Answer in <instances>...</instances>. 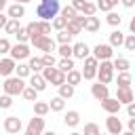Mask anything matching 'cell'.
<instances>
[{
    "instance_id": "6da1fadb",
    "label": "cell",
    "mask_w": 135,
    "mask_h": 135,
    "mask_svg": "<svg viewBox=\"0 0 135 135\" xmlns=\"http://www.w3.org/2000/svg\"><path fill=\"white\" fill-rule=\"evenodd\" d=\"M59 0H38V6H36V17L42 19V21H51L53 17L59 15Z\"/></svg>"
},
{
    "instance_id": "7a4b0ae2",
    "label": "cell",
    "mask_w": 135,
    "mask_h": 135,
    "mask_svg": "<svg viewBox=\"0 0 135 135\" xmlns=\"http://www.w3.org/2000/svg\"><path fill=\"white\" fill-rule=\"evenodd\" d=\"M25 89V80L23 78H19V76H6L4 78V82H2V91L6 93V95H11V97H17V95H21V91Z\"/></svg>"
},
{
    "instance_id": "3957f363",
    "label": "cell",
    "mask_w": 135,
    "mask_h": 135,
    "mask_svg": "<svg viewBox=\"0 0 135 135\" xmlns=\"http://www.w3.org/2000/svg\"><path fill=\"white\" fill-rule=\"evenodd\" d=\"M95 78H97V82H101V84H110V82L114 80V65H112V61H110V59L99 61Z\"/></svg>"
},
{
    "instance_id": "277c9868",
    "label": "cell",
    "mask_w": 135,
    "mask_h": 135,
    "mask_svg": "<svg viewBox=\"0 0 135 135\" xmlns=\"http://www.w3.org/2000/svg\"><path fill=\"white\" fill-rule=\"evenodd\" d=\"M42 78L46 80V84H53V86H59V84H63L65 82V74L61 72V70H57V68H42Z\"/></svg>"
},
{
    "instance_id": "5b68a950",
    "label": "cell",
    "mask_w": 135,
    "mask_h": 135,
    "mask_svg": "<svg viewBox=\"0 0 135 135\" xmlns=\"http://www.w3.org/2000/svg\"><path fill=\"white\" fill-rule=\"evenodd\" d=\"M30 55H32V51H30V44H27V42L11 44V51H8V57H11V59H15V61H25Z\"/></svg>"
},
{
    "instance_id": "8992f818",
    "label": "cell",
    "mask_w": 135,
    "mask_h": 135,
    "mask_svg": "<svg viewBox=\"0 0 135 135\" xmlns=\"http://www.w3.org/2000/svg\"><path fill=\"white\" fill-rule=\"evenodd\" d=\"M70 6H72L76 13L84 15V17H89V15H95V13H97L95 2H91V0H72V2H70Z\"/></svg>"
},
{
    "instance_id": "52a82bcc",
    "label": "cell",
    "mask_w": 135,
    "mask_h": 135,
    "mask_svg": "<svg viewBox=\"0 0 135 135\" xmlns=\"http://www.w3.org/2000/svg\"><path fill=\"white\" fill-rule=\"evenodd\" d=\"M82 61H84V68L80 70V74H82V80H95V74H97V65H99V61H97L93 55L84 57Z\"/></svg>"
},
{
    "instance_id": "ba28073f",
    "label": "cell",
    "mask_w": 135,
    "mask_h": 135,
    "mask_svg": "<svg viewBox=\"0 0 135 135\" xmlns=\"http://www.w3.org/2000/svg\"><path fill=\"white\" fill-rule=\"evenodd\" d=\"M91 55H93L97 61H103V59H112V55H114V49H112L108 42H99V44H95V46H93Z\"/></svg>"
},
{
    "instance_id": "9c48e42d",
    "label": "cell",
    "mask_w": 135,
    "mask_h": 135,
    "mask_svg": "<svg viewBox=\"0 0 135 135\" xmlns=\"http://www.w3.org/2000/svg\"><path fill=\"white\" fill-rule=\"evenodd\" d=\"M30 42H32V46L38 49V51H44V53H53V51H55V40H53L51 36H38V38L30 40Z\"/></svg>"
},
{
    "instance_id": "30bf717a",
    "label": "cell",
    "mask_w": 135,
    "mask_h": 135,
    "mask_svg": "<svg viewBox=\"0 0 135 135\" xmlns=\"http://www.w3.org/2000/svg\"><path fill=\"white\" fill-rule=\"evenodd\" d=\"M2 129H4L6 133H11V135H17V133L23 129V122H21V118H17V116H6V118L2 120Z\"/></svg>"
},
{
    "instance_id": "8fae6325",
    "label": "cell",
    "mask_w": 135,
    "mask_h": 135,
    "mask_svg": "<svg viewBox=\"0 0 135 135\" xmlns=\"http://www.w3.org/2000/svg\"><path fill=\"white\" fill-rule=\"evenodd\" d=\"M42 131H44V116H34V118H30L23 135H40Z\"/></svg>"
},
{
    "instance_id": "7c38bea8",
    "label": "cell",
    "mask_w": 135,
    "mask_h": 135,
    "mask_svg": "<svg viewBox=\"0 0 135 135\" xmlns=\"http://www.w3.org/2000/svg\"><path fill=\"white\" fill-rule=\"evenodd\" d=\"M105 131L110 135H120L122 133V120L116 114H108V118H105Z\"/></svg>"
},
{
    "instance_id": "4fadbf2b",
    "label": "cell",
    "mask_w": 135,
    "mask_h": 135,
    "mask_svg": "<svg viewBox=\"0 0 135 135\" xmlns=\"http://www.w3.org/2000/svg\"><path fill=\"white\" fill-rule=\"evenodd\" d=\"M116 99L120 101V105H127V103L135 101V95H133L131 86H116Z\"/></svg>"
},
{
    "instance_id": "5bb4252c",
    "label": "cell",
    "mask_w": 135,
    "mask_h": 135,
    "mask_svg": "<svg viewBox=\"0 0 135 135\" xmlns=\"http://www.w3.org/2000/svg\"><path fill=\"white\" fill-rule=\"evenodd\" d=\"M91 55V46L86 44V42H76V44H72V57L74 59H84V57H89Z\"/></svg>"
},
{
    "instance_id": "9a60e30c",
    "label": "cell",
    "mask_w": 135,
    "mask_h": 135,
    "mask_svg": "<svg viewBox=\"0 0 135 135\" xmlns=\"http://www.w3.org/2000/svg\"><path fill=\"white\" fill-rule=\"evenodd\" d=\"M15 65H17V61L15 59H11V57H2L0 59V76H13L15 74Z\"/></svg>"
},
{
    "instance_id": "2e32d148",
    "label": "cell",
    "mask_w": 135,
    "mask_h": 135,
    "mask_svg": "<svg viewBox=\"0 0 135 135\" xmlns=\"http://www.w3.org/2000/svg\"><path fill=\"white\" fill-rule=\"evenodd\" d=\"M23 15H25V4H19V2L6 4V17H11V19H21Z\"/></svg>"
},
{
    "instance_id": "e0dca14e",
    "label": "cell",
    "mask_w": 135,
    "mask_h": 135,
    "mask_svg": "<svg viewBox=\"0 0 135 135\" xmlns=\"http://www.w3.org/2000/svg\"><path fill=\"white\" fill-rule=\"evenodd\" d=\"M91 95H93V97H95L97 101H101V99L110 97V89H108V84L95 82V84H91Z\"/></svg>"
},
{
    "instance_id": "ac0fdd59",
    "label": "cell",
    "mask_w": 135,
    "mask_h": 135,
    "mask_svg": "<svg viewBox=\"0 0 135 135\" xmlns=\"http://www.w3.org/2000/svg\"><path fill=\"white\" fill-rule=\"evenodd\" d=\"M101 108L108 112V114H118L120 112V101L116 99V97H105V99H101Z\"/></svg>"
},
{
    "instance_id": "d6986e66",
    "label": "cell",
    "mask_w": 135,
    "mask_h": 135,
    "mask_svg": "<svg viewBox=\"0 0 135 135\" xmlns=\"http://www.w3.org/2000/svg\"><path fill=\"white\" fill-rule=\"evenodd\" d=\"M99 27H101V21H99V17H95V15H89L86 19H84V32H89V34H97L99 32Z\"/></svg>"
},
{
    "instance_id": "ffe728a7",
    "label": "cell",
    "mask_w": 135,
    "mask_h": 135,
    "mask_svg": "<svg viewBox=\"0 0 135 135\" xmlns=\"http://www.w3.org/2000/svg\"><path fill=\"white\" fill-rule=\"evenodd\" d=\"M27 78H30V86H32V89H36L38 93H42V91L49 86V84H46V80L42 78V74H30Z\"/></svg>"
},
{
    "instance_id": "44dd1931",
    "label": "cell",
    "mask_w": 135,
    "mask_h": 135,
    "mask_svg": "<svg viewBox=\"0 0 135 135\" xmlns=\"http://www.w3.org/2000/svg\"><path fill=\"white\" fill-rule=\"evenodd\" d=\"M63 124L70 127V129H76V127L80 124V114H78L76 110H68L65 116H63Z\"/></svg>"
},
{
    "instance_id": "7402d4cb",
    "label": "cell",
    "mask_w": 135,
    "mask_h": 135,
    "mask_svg": "<svg viewBox=\"0 0 135 135\" xmlns=\"http://www.w3.org/2000/svg\"><path fill=\"white\" fill-rule=\"evenodd\" d=\"M65 82L68 84H72V86H78L80 82H82V74H80V70H70V72H65Z\"/></svg>"
},
{
    "instance_id": "603a6c76",
    "label": "cell",
    "mask_w": 135,
    "mask_h": 135,
    "mask_svg": "<svg viewBox=\"0 0 135 135\" xmlns=\"http://www.w3.org/2000/svg\"><path fill=\"white\" fill-rule=\"evenodd\" d=\"M46 103H49V110H51V112H63V110H65V99H61L59 95L51 97Z\"/></svg>"
},
{
    "instance_id": "cb8c5ba5",
    "label": "cell",
    "mask_w": 135,
    "mask_h": 135,
    "mask_svg": "<svg viewBox=\"0 0 135 135\" xmlns=\"http://www.w3.org/2000/svg\"><path fill=\"white\" fill-rule=\"evenodd\" d=\"M25 32H27L30 40H34V38H38V36H44L42 30H40V23H38V21H30V23L25 25Z\"/></svg>"
},
{
    "instance_id": "d4e9b609",
    "label": "cell",
    "mask_w": 135,
    "mask_h": 135,
    "mask_svg": "<svg viewBox=\"0 0 135 135\" xmlns=\"http://www.w3.org/2000/svg\"><path fill=\"white\" fill-rule=\"evenodd\" d=\"M122 40H124V34L120 32V30H112L110 32V46L112 49H116V46H122Z\"/></svg>"
},
{
    "instance_id": "484cf974",
    "label": "cell",
    "mask_w": 135,
    "mask_h": 135,
    "mask_svg": "<svg viewBox=\"0 0 135 135\" xmlns=\"http://www.w3.org/2000/svg\"><path fill=\"white\" fill-rule=\"evenodd\" d=\"M112 65H114V72H129L131 61H129L127 57H116V59L112 61Z\"/></svg>"
},
{
    "instance_id": "4316f807",
    "label": "cell",
    "mask_w": 135,
    "mask_h": 135,
    "mask_svg": "<svg viewBox=\"0 0 135 135\" xmlns=\"http://www.w3.org/2000/svg\"><path fill=\"white\" fill-rule=\"evenodd\" d=\"M57 70H61L63 74L65 72H70V70H74L76 65H74V57H61L59 61H57V65H55Z\"/></svg>"
},
{
    "instance_id": "83f0119b",
    "label": "cell",
    "mask_w": 135,
    "mask_h": 135,
    "mask_svg": "<svg viewBox=\"0 0 135 135\" xmlns=\"http://www.w3.org/2000/svg\"><path fill=\"white\" fill-rule=\"evenodd\" d=\"M27 68H30V72H32V74H40L44 65H42L40 57H32V55H30V57H27Z\"/></svg>"
},
{
    "instance_id": "f1b7e54d",
    "label": "cell",
    "mask_w": 135,
    "mask_h": 135,
    "mask_svg": "<svg viewBox=\"0 0 135 135\" xmlns=\"http://www.w3.org/2000/svg\"><path fill=\"white\" fill-rule=\"evenodd\" d=\"M57 89H59V97H61V99H70V97H74V93H76V86H72V84H68V82L59 84Z\"/></svg>"
},
{
    "instance_id": "f546056e",
    "label": "cell",
    "mask_w": 135,
    "mask_h": 135,
    "mask_svg": "<svg viewBox=\"0 0 135 135\" xmlns=\"http://www.w3.org/2000/svg\"><path fill=\"white\" fill-rule=\"evenodd\" d=\"M51 110H49V103L46 101H34V116H46Z\"/></svg>"
},
{
    "instance_id": "4dcf8cb0",
    "label": "cell",
    "mask_w": 135,
    "mask_h": 135,
    "mask_svg": "<svg viewBox=\"0 0 135 135\" xmlns=\"http://www.w3.org/2000/svg\"><path fill=\"white\" fill-rule=\"evenodd\" d=\"M32 72H30V68H27V63H23V61H17V65H15V76H19V78H27Z\"/></svg>"
},
{
    "instance_id": "1f68e13d",
    "label": "cell",
    "mask_w": 135,
    "mask_h": 135,
    "mask_svg": "<svg viewBox=\"0 0 135 135\" xmlns=\"http://www.w3.org/2000/svg\"><path fill=\"white\" fill-rule=\"evenodd\" d=\"M21 97H23L25 101H32V103H34V101L38 99V91H36V89H32L30 84H25V89L21 91Z\"/></svg>"
},
{
    "instance_id": "d6a6232c",
    "label": "cell",
    "mask_w": 135,
    "mask_h": 135,
    "mask_svg": "<svg viewBox=\"0 0 135 135\" xmlns=\"http://www.w3.org/2000/svg\"><path fill=\"white\" fill-rule=\"evenodd\" d=\"M19 27H21V19H11V17H8V21L4 23V32H6V34H15Z\"/></svg>"
},
{
    "instance_id": "836d02e7",
    "label": "cell",
    "mask_w": 135,
    "mask_h": 135,
    "mask_svg": "<svg viewBox=\"0 0 135 135\" xmlns=\"http://www.w3.org/2000/svg\"><path fill=\"white\" fill-rule=\"evenodd\" d=\"M105 21H108L112 27H120V23H122V17H120L118 13H114V11H108V17H105Z\"/></svg>"
},
{
    "instance_id": "e575fe53",
    "label": "cell",
    "mask_w": 135,
    "mask_h": 135,
    "mask_svg": "<svg viewBox=\"0 0 135 135\" xmlns=\"http://www.w3.org/2000/svg\"><path fill=\"white\" fill-rule=\"evenodd\" d=\"M72 40H74V36H72L68 30H59V32H57V42H59V44H72Z\"/></svg>"
},
{
    "instance_id": "d590c367",
    "label": "cell",
    "mask_w": 135,
    "mask_h": 135,
    "mask_svg": "<svg viewBox=\"0 0 135 135\" xmlns=\"http://www.w3.org/2000/svg\"><path fill=\"white\" fill-rule=\"evenodd\" d=\"M116 84L118 86H131V72H118Z\"/></svg>"
},
{
    "instance_id": "8d00e7d4",
    "label": "cell",
    "mask_w": 135,
    "mask_h": 135,
    "mask_svg": "<svg viewBox=\"0 0 135 135\" xmlns=\"http://www.w3.org/2000/svg\"><path fill=\"white\" fill-rule=\"evenodd\" d=\"M65 23H68V19H65V17H61V15H57V17H53V19H51V27H53V30H57V32H59V30H65Z\"/></svg>"
},
{
    "instance_id": "74e56055",
    "label": "cell",
    "mask_w": 135,
    "mask_h": 135,
    "mask_svg": "<svg viewBox=\"0 0 135 135\" xmlns=\"http://www.w3.org/2000/svg\"><path fill=\"white\" fill-rule=\"evenodd\" d=\"M40 61H42V65H44V68H55V65H57V59H55V55H53V53H42Z\"/></svg>"
},
{
    "instance_id": "f35d334b",
    "label": "cell",
    "mask_w": 135,
    "mask_h": 135,
    "mask_svg": "<svg viewBox=\"0 0 135 135\" xmlns=\"http://www.w3.org/2000/svg\"><path fill=\"white\" fill-rule=\"evenodd\" d=\"M82 135H101V129H99V124H97V122H86V124H84Z\"/></svg>"
},
{
    "instance_id": "ab89813d",
    "label": "cell",
    "mask_w": 135,
    "mask_h": 135,
    "mask_svg": "<svg viewBox=\"0 0 135 135\" xmlns=\"http://www.w3.org/2000/svg\"><path fill=\"white\" fill-rule=\"evenodd\" d=\"M122 46H124L127 51H135V34H124Z\"/></svg>"
},
{
    "instance_id": "60d3db41",
    "label": "cell",
    "mask_w": 135,
    "mask_h": 135,
    "mask_svg": "<svg viewBox=\"0 0 135 135\" xmlns=\"http://www.w3.org/2000/svg\"><path fill=\"white\" fill-rule=\"evenodd\" d=\"M59 13H61V17H65L68 21H70V19H74V17L78 15V13H76V11H74L70 4H68V6H63V8H59Z\"/></svg>"
},
{
    "instance_id": "b9f144b4",
    "label": "cell",
    "mask_w": 135,
    "mask_h": 135,
    "mask_svg": "<svg viewBox=\"0 0 135 135\" xmlns=\"http://www.w3.org/2000/svg\"><path fill=\"white\" fill-rule=\"evenodd\" d=\"M57 55L59 57H72V44H59L57 46Z\"/></svg>"
},
{
    "instance_id": "7bdbcfd3",
    "label": "cell",
    "mask_w": 135,
    "mask_h": 135,
    "mask_svg": "<svg viewBox=\"0 0 135 135\" xmlns=\"http://www.w3.org/2000/svg\"><path fill=\"white\" fill-rule=\"evenodd\" d=\"M11 105H13V97H11V95H6V93H4V95H0V110H8Z\"/></svg>"
},
{
    "instance_id": "ee69618b",
    "label": "cell",
    "mask_w": 135,
    "mask_h": 135,
    "mask_svg": "<svg viewBox=\"0 0 135 135\" xmlns=\"http://www.w3.org/2000/svg\"><path fill=\"white\" fill-rule=\"evenodd\" d=\"M15 36H17V42H30V36H27V32H25V27H23V25L15 32Z\"/></svg>"
},
{
    "instance_id": "f6af8a7d",
    "label": "cell",
    "mask_w": 135,
    "mask_h": 135,
    "mask_svg": "<svg viewBox=\"0 0 135 135\" xmlns=\"http://www.w3.org/2000/svg\"><path fill=\"white\" fill-rule=\"evenodd\" d=\"M8 51H11L8 38H0V55H8Z\"/></svg>"
},
{
    "instance_id": "bcb514c9",
    "label": "cell",
    "mask_w": 135,
    "mask_h": 135,
    "mask_svg": "<svg viewBox=\"0 0 135 135\" xmlns=\"http://www.w3.org/2000/svg\"><path fill=\"white\" fill-rule=\"evenodd\" d=\"M38 23H40L42 34H44V36H51V21H42V19H38Z\"/></svg>"
},
{
    "instance_id": "7dc6e473",
    "label": "cell",
    "mask_w": 135,
    "mask_h": 135,
    "mask_svg": "<svg viewBox=\"0 0 135 135\" xmlns=\"http://www.w3.org/2000/svg\"><path fill=\"white\" fill-rule=\"evenodd\" d=\"M127 114H129V118H135V101L127 103Z\"/></svg>"
},
{
    "instance_id": "c3c4849f",
    "label": "cell",
    "mask_w": 135,
    "mask_h": 135,
    "mask_svg": "<svg viewBox=\"0 0 135 135\" xmlns=\"http://www.w3.org/2000/svg\"><path fill=\"white\" fill-rule=\"evenodd\" d=\"M120 4H122L124 8H133V6H135V0H120Z\"/></svg>"
},
{
    "instance_id": "681fc988",
    "label": "cell",
    "mask_w": 135,
    "mask_h": 135,
    "mask_svg": "<svg viewBox=\"0 0 135 135\" xmlns=\"http://www.w3.org/2000/svg\"><path fill=\"white\" fill-rule=\"evenodd\" d=\"M127 127H129V131L135 133V118H129V120H127Z\"/></svg>"
},
{
    "instance_id": "f907efd6",
    "label": "cell",
    "mask_w": 135,
    "mask_h": 135,
    "mask_svg": "<svg viewBox=\"0 0 135 135\" xmlns=\"http://www.w3.org/2000/svg\"><path fill=\"white\" fill-rule=\"evenodd\" d=\"M8 21V17L4 15V13H0V27H4V23Z\"/></svg>"
},
{
    "instance_id": "816d5d0a",
    "label": "cell",
    "mask_w": 135,
    "mask_h": 135,
    "mask_svg": "<svg viewBox=\"0 0 135 135\" xmlns=\"http://www.w3.org/2000/svg\"><path fill=\"white\" fill-rule=\"evenodd\" d=\"M129 32H131V34H135V19H131V21H129Z\"/></svg>"
},
{
    "instance_id": "f5cc1de1",
    "label": "cell",
    "mask_w": 135,
    "mask_h": 135,
    "mask_svg": "<svg viewBox=\"0 0 135 135\" xmlns=\"http://www.w3.org/2000/svg\"><path fill=\"white\" fill-rule=\"evenodd\" d=\"M118 2H120V0H108V4H110V6H112V8H114V6H116V4H118Z\"/></svg>"
},
{
    "instance_id": "db71d44e",
    "label": "cell",
    "mask_w": 135,
    "mask_h": 135,
    "mask_svg": "<svg viewBox=\"0 0 135 135\" xmlns=\"http://www.w3.org/2000/svg\"><path fill=\"white\" fill-rule=\"evenodd\" d=\"M40 135H57V133H55V131H42Z\"/></svg>"
},
{
    "instance_id": "11a10c76",
    "label": "cell",
    "mask_w": 135,
    "mask_h": 135,
    "mask_svg": "<svg viewBox=\"0 0 135 135\" xmlns=\"http://www.w3.org/2000/svg\"><path fill=\"white\" fill-rule=\"evenodd\" d=\"M13 2H19V4H27V2H32V0H13Z\"/></svg>"
},
{
    "instance_id": "9f6ffc18",
    "label": "cell",
    "mask_w": 135,
    "mask_h": 135,
    "mask_svg": "<svg viewBox=\"0 0 135 135\" xmlns=\"http://www.w3.org/2000/svg\"><path fill=\"white\" fill-rule=\"evenodd\" d=\"M120 135H135L133 131H124V133H120Z\"/></svg>"
},
{
    "instance_id": "6f0895ef",
    "label": "cell",
    "mask_w": 135,
    "mask_h": 135,
    "mask_svg": "<svg viewBox=\"0 0 135 135\" xmlns=\"http://www.w3.org/2000/svg\"><path fill=\"white\" fill-rule=\"evenodd\" d=\"M70 135H82V133H78V131H72V133H70Z\"/></svg>"
},
{
    "instance_id": "680465c9",
    "label": "cell",
    "mask_w": 135,
    "mask_h": 135,
    "mask_svg": "<svg viewBox=\"0 0 135 135\" xmlns=\"http://www.w3.org/2000/svg\"><path fill=\"white\" fill-rule=\"evenodd\" d=\"M2 2H6V4H8V0H2Z\"/></svg>"
},
{
    "instance_id": "91938a15",
    "label": "cell",
    "mask_w": 135,
    "mask_h": 135,
    "mask_svg": "<svg viewBox=\"0 0 135 135\" xmlns=\"http://www.w3.org/2000/svg\"><path fill=\"white\" fill-rule=\"evenodd\" d=\"M0 129H2V120H0Z\"/></svg>"
}]
</instances>
